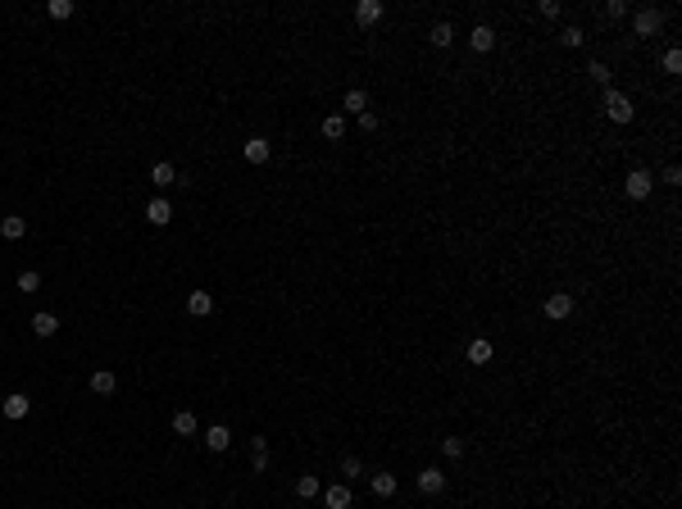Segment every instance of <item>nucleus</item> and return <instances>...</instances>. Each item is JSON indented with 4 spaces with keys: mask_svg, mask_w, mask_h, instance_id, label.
Returning a JSON list of instances; mask_svg holds the SVG:
<instances>
[{
    "mask_svg": "<svg viewBox=\"0 0 682 509\" xmlns=\"http://www.w3.org/2000/svg\"><path fill=\"white\" fill-rule=\"evenodd\" d=\"M632 114L637 109H632V100L623 91H605V119L609 123H632Z\"/></svg>",
    "mask_w": 682,
    "mask_h": 509,
    "instance_id": "f257e3e1",
    "label": "nucleus"
},
{
    "mask_svg": "<svg viewBox=\"0 0 682 509\" xmlns=\"http://www.w3.org/2000/svg\"><path fill=\"white\" fill-rule=\"evenodd\" d=\"M623 191H628L632 200H646V195L655 191V173H650V169H632V173L623 177Z\"/></svg>",
    "mask_w": 682,
    "mask_h": 509,
    "instance_id": "f03ea898",
    "label": "nucleus"
},
{
    "mask_svg": "<svg viewBox=\"0 0 682 509\" xmlns=\"http://www.w3.org/2000/svg\"><path fill=\"white\" fill-rule=\"evenodd\" d=\"M569 314H574V296H569V291H551V296H546V318L560 323V318H569Z\"/></svg>",
    "mask_w": 682,
    "mask_h": 509,
    "instance_id": "7ed1b4c3",
    "label": "nucleus"
},
{
    "mask_svg": "<svg viewBox=\"0 0 682 509\" xmlns=\"http://www.w3.org/2000/svg\"><path fill=\"white\" fill-rule=\"evenodd\" d=\"M382 14H387V5H382V0H359V5H355V23H359V28H373V23H382Z\"/></svg>",
    "mask_w": 682,
    "mask_h": 509,
    "instance_id": "20e7f679",
    "label": "nucleus"
},
{
    "mask_svg": "<svg viewBox=\"0 0 682 509\" xmlns=\"http://www.w3.org/2000/svg\"><path fill=\"white\" fill-rule=\"evenodd\" d=\"M660 23H664V14L655 10V5H646V10H637L632 28H637V37H650V32H660Z\"/></svg>",
    "mask_w": 682,
    "mask_h": 509,
    "instance_id": "39448f33",
    "label": "nucleus"
},
{
    "mask_svg": "<svg viewBox=\"0 0 682 509\" xmlns=\"http://www.w3.org/2000/svg\"><path fill=\"white\" fill-rule=\"evenodd\" d=\"M146 223H151V228H169V223H173V205H169V200H151V205H146Z\"/></svg>",
    "mask_w": 682,
    "mask_h": 509,
    "instance_id": "423d86ee",
    "label": "nucleus"
},
{
    "mask_svg": "<svg viewBox=\"0 0 682 509\" xmlns=\"http://www.w3.org/2000/svg\"><path fill=\"white\" fill-rule=\"evenodd\" d=\"M241 155H246V164H269V155H273V146L264 137H250L246 146H241Z\"/></svg>",
    "mask_w": 682,
    "mask_h": 509,
    "instance_id": "0eeeda50",
    "label": "nucleus"
},
{
    "mask_svg": "<svg viewBox=\"0 0 682 509\" xmlns=\"http://www.w3.org/2000/svg\"><path fill=\"white\" fill-rule=\"evenodd\" d=\"M0 410H5V419H28V410H32V401H28V396H23V391H14V396H5V405H0Z\"/></svg>",
    "mask_w": 682,
    "mask_h": 509,
    "instance_id": "6e6552de",
    "label": "nucleus"
},
{
    "mask_svg": "<svg viewBox=\"0 0 682 509\" xmlns=\"http://www.w3.org/2000/svg\"><path fill=\"white\" fill-rule=\"evenodd\" d=\"M187 314L209 318V314H214V296H209V291H191V296H187Z\"/></svg>",
    "mask_w": 682,
    "mask_h": 509,
    "instance_id": "1a4fd4ad",
    "label": "nucleus"
},
{
    "mask_svg": "<svg viewBox=\"0 0 682 509\" xmlns=\"http://www.w3.org/2000/svg\"><path fill=\"white\" fill-rule=\"evenodd\" d=\"M442 487H446V473H442V468H423V473H419V491H423V496H437Z\"/></svg>",
    "mask_w": 682,
    "mask_h": 509,
    "instance_id": "9d476101",
    "label": "nucleus"
},
{
    "mask_svg": "<svg viewBox=\"0 0 682 509\" xmlns=\"http://www.w3.org/2000/svg\"><path fill=\"white\" fill-rule=\"evenodd\" d=\"M151 182L160 186V191H169V186H178V169H173L169 160H164V164H155V169H151Z\"/></svg>",
    "mask_w": 682,
    "mask_h": 509,
    "instance_id": "9b49d317",
    "label": "nucleus"
},
{
    "mask_svg": "<svg viewBox=\"0 0 682 509\" xmlns=\"http://www.w3.org/2000/svg\"><path fill=\"white\" fill-rule=\"evenodd\" d=\"M91 391H96V396H114V391H119V378L109 369H96L91 373Z\"/></svg>",
    "mask_w": 682,
    "mask_h": 509,
    "instance_id": "f8f14e48",
    "label": "nucleus"
},
{
    "mask_svg": "<svg viewBox=\"0 0 682 509\" xmlns=\"http://www.w3.org/2000/svg\"><path fill=\"white\" fill-rule=\"evenodd\" d=\"M205 445H209V450H214V455H223L227 445H232V432H227L223 423H214V428H209V432H205Z\"/></svg>",
    "mask_w": 682,
    "mask_h": 509,
    "instance_id": "ddd939ff",
    "label": "nucleus"
},
{
    "mask_svg": "<svg viewBox=\"0 0 682 509\" xmlns=\"http://www.w3.org/2000/svg\"><path fill=\"white\" fill-rule=\"evenodd\" d=\"M464 355H468V364H491V355H496V350H491V341H482V336H473Z\"/></svg>",
    "mask_w": 682,
    "mask_h": 509,
    "instance_id": "4468645a",
    "label": "nucleus"
},
{
    "mask_svg": "<svg viewBox=\"0 0 682 509\" xmlns=\"http://www.w3.org/2000/svg\"><path fill=\"white\" fill-rule=\"evenodd\" d=\"M0 237H5V241H23V237H28V223H23L19 214L0 218Z\"/></svg>",
    "mask_w": 682,
    "mask_h": 509,
    "instance_id": "2eb2a0df",
    "label": "nucleus"
},
{
    "mask_svg": "<svg viewBox=\"0 0 682 509\" xmlns=\"http://www.w3.org/2000/svg\"><path fill=\"white\" fill-rule=\"evenodd\" d=\"M250 464H255V473H269V441L264 436L250 441Z\"/></svg>",
    "mask_w": 682,
    "mask_h": 509,
    "instance_id": "dca6fc26",
    "label": "nucleus"
},
{
    "mask_svg": "<svg viewBox=\"0 0 682 509\" xmlns=\"http://www.w3.org/2000/svg\"><path fill=\"white\" fill-rule=\"evenodd\" d=\"M319 491H323V482H319L314 473H301V477H296V496H301V500H314Z\"/></svg>",
    "mask_w": 682,
    "mask_h": 509,
    "instance_id": "f3484780",
    "label": "nucleus"
},
{
    "mask_svg": "<svg viewBox=\"0 0 682 509\" xmlns=\"http://www.w3.org/2000/svg\"><path fill=\"white\" fill-rule=\"evenodd\" d=\"M196 428H200V423H196L191 410H178V414H173V432H178V436H196Z\"/></svg>",
    "mask_w": 682,
    "mask_h": 509,
    "instance_id": "a211bd4d",
    "label": "nucleus"
},
{
    "mask_svg": "<svg viewBox=\"0 0 682 509\" xmlns=\"http://www.w3.org/2000/svg\"><path fill=\"white\" fill-rule=\"evenodd\" d=\"M468 41H473V50H491V46H496V32H491L487 23H477V28H473V37H468Z\"/></svg>",
    "mask_w": 682,
    "mask_h": 509,
    "instance_id": "6ab92c4d",
    "label": "nucleus"
},
{
    "mask_svg": "<svg viewBox=\"0 0 682 509\" xmlns=\"http://www.w3.org/2000/svg\"><path fill=\"white\" fill-rule=\"evenodd\" d=\"M323 505H328V509H350V487H328Z\"/></svg>",
    "mask_w": 682,
    "mask_h": 509,
    "instance_id": "aec40b11",
    "label": "nucleus"
},
{
    "mask_svg": "<svg viewBox=\"0 0 682 509\" xmlns=\"http://www.w3.org/2000/svg\"><path fill=\"white\" fill-rule=\"evenodd\" d=\"M373 496H396V473H373Z\"/></svg>",
    "mask_w": 682,
    "mask_h": 509,
    "instance_id": "412c9836",
    "label": "nucleus"
},
{
    "mask_svg": "<svg viewBox=\"0 0 682 509\" xmlns=\"http://www.w3.org/2000/svg\"><path fill=\"white\" fill-rule=\"evenodd\" d=\"M323 137L328 141H341V137H346V119H341V114H328V119H323Z\"/></svg>",
    "mask_w": 682,
    "mask_h": 509,
    "instance_id": "4be33fe9",
    "label": "nucleus"
},
{
    "mask_svg": "<svg viewBox=\"0 0 682 509\" xmlns=\"http://www.w3.org/2000/svg\"><path fill=\"white\" fill-rule=\"evenodd\" d=\"M32 332L37 336H55V332H59V318H55V314H37L32 318Z\"/></svg>",
    "mask_w": 682,
    "mask_h": 509,
    "instance_id": "5701e85b",
    "label": "nucleus"
},
{
    "mask_svg": "<svg viewBox=\"0 0 682 509\" xmlns=\"http://www.w3.org/2000/svg\"><path fill=\"white\" fill-rule=\"evenodd\" d=\"M346 114H355V119H359V114H368V96H364V91H346Z\"/></svg>",
    "mask_w": 682,
    "mask_h": 509,
    "instance_id": "b1692460",
    "label": "nucleus"
},
{
    "mask_svg": "<svg viewBox=\"0 0 682 509\" xmlns=\"http://www.w3.org/2000/svg\"><path fill=\"white\" fill-rule=\"evenodd\" d=\"M442 450H446V459H460L464 455V436H442Z\"/></svg>",
    "mask_w": 682,
    "mask_h": 509,
    "instance_id": "393cba45",
    "label": "nucleus"
},
{
    "mask_svg": "<svg viewBox=\"0 0 682 509\" xmlns=\"http://www.w3.org/2000/svg\"><path fill=\"white\" fill-rule=\"evenodd\" d=\"M587 73H591V82H600V87H609V64H600V59H591V64H587Z\"/></svg>",
    "mask_w": 682,
    "mask_h": 509,
    "instance_id": "a878e982",
    "label": "nucleus"
},
{
    "mask_svg": "<svg viewBox=\"0 0 682 509\" xmlns=\"http://www.w3.org/2000/svg\"><path fill=\"white\" fill-rule=\"evenodd\" d=\"M46 10H50V19H73V0H50Z\"/></svg>",
    "mask_w": 682,
    "mask_h": 509,
    "instance_id": "bb28decb",
    "label": "nucleus"
},
{
    "mask_svg": "<svg viewBox=\"0 0 682 509\" xmlns=\"http://www.w3.org/2000/svg\"><path fill=\"white\" fill-rule=\"evenodd\" d=\"M455 41V28H451V23H437V28H433V46H451Z\"/></svg>",
    "mask_w": 682,
    "mask_h": 509,
    "instance_id": "cd10ccee",
    "label": "nucleus"
},
{
    "mask_svg": "<svg viewBox=\"0 0 682 509\" xmlns=\"http://www.w3.org/2000/svg\"><path fill=\"white\" fill-rule=\"evenodd\" d=\"M560 41L569 46V50H578V46L587 41V37H582V28H564V32H560Z\"/></svg>",
    "mask_w": 682,
    "mask_h": 509,
    "instance_id": "c85d7f7f",
    "label": "nucleus"
},
{
    "mask_svg": "<svg viewBox=\"0 0 682 509\" xmlns=\"http://www.w3.org/2000/svg\"><path fill=\"white\" fill-rule=\"evenodd\" d=\"M605 19H628V0H609V5H605Z\"/></svg>",
    "mask_w": 682,
    "mask_h": 509,
    "instance_id": "c756f323",
    "label": "nucleus"
},
{
    "mask_svg": "<svg viewBox=\"0 0 682 509\" xmlns=\"http://www.w3.org/2000/svg\"><path fill=\"white\" fill-rule=\"evenodd\" d=\"M341 473H346V477H364V464H359V455H346V459H341Z\"/></svg>",
    "mask_w": 682,
    "mask_h": 509,
    "instance_id": "7c9ffc66",
    "label": "nucleus"
},
{
    "mask_svg": "<svg viewBox=\"0 0 682 509\" xmlns=\"http://www.w3.org/2000/svg\"><path fill=\"white\" fill-rule=\"evenodd\" d=\"M37 287H41V278H37L32 269H23L19 273V291H37Z\"/></svg>",
    "mask_w": 682,
    "mask_h": 509,
    "instance_id": "2f4dec72",
    "label": "nucleus"
},
{
    "mask_svg": "<svg viewBox=\"0 0 682 509\" xmlns=\"http://www.w3.org/2000/svg\"><path fill=\"white\" fill-rule=\"evenodd\" d=\"M664 73H682V50H669V55H664Z\"/></svg>",
    "mask_w": 682,
    "mask_h": 509,
    "instance_id": "473e14b6",
    "label": "nucleus"
},
{
    "mask_svg": "<svg viewBox=\"0 0 682 509\" xmlns=\"http://www.w3.org/2000/svg\"><path fill=\"white\" fill-rule=\"evenodd\" d=\"M660 182H664V186H678V182H682V169H678V164H669V169L660 173Z\"/></svg>",
    "mask_w": 682,
    "mask_h": 509,
    "instance_id": "72a5a7b5",
    "label": "nucleus"
},
{
    "mask_svg": "<svg viewBox=\"0 0 682 509\" xmlns=\"http://www.w3.org/2000/svg\"><path fill=\"white\" fill-rule=\"evenodd\" d=\"M537 14H542V19H560V0H542Z\"/></svg>",
    "mask_w": 682,
    "mask_h": 509,
    "instance_id": "f704fd0d",
    "label": "nucleus"
},
{
    "mask_svg": "<svg viewBox=\"0 0 682 509\" xmlns=\"http://www.w3.org/2000/svg\"><path fill=\"white\" fill-rule=\"evenodd\" d=\"M359 128H364V132H378V114H359Z\"/></svg>",
    "mask_w": 682,
    "mask_h": 509,
    "instance_id": "c9c22d12",
    "label": "nucleus"
},
{
    "mask_svg": "<svg viewBox=\"0 0 682 509\" xmlns=\"http://www.w3.org/2000/svg\"><path fill=\"white\" fill-rule=\"evenodd\" d=\"M0 300H5V291H0Z\"/></svg>",
    "mask_w": 682,
    "mask_h": 509,
    "instance_id": "e433bc0d",
    "label": "nucleus"
}]
</instances>
